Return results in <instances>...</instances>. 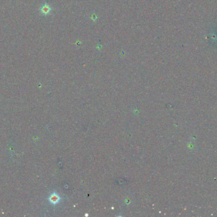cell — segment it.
<instances>
[{
    "instance_id": "cell-1",
    "label": "cell",
    "mask_w": 217,
    "mask_h": 217,
    "mask_svg": "<svg viewBox=\"0 0 217 217\" xmlns=\"http://www.w3.org/2000/svg\"><path fill=\"white\" fill-rule=\"evenodd\" d=\"M60 200V196H58V194L55 192L52 193L49 197V201L53 204H57V203L59 202Z\"/></svg>"
},
{
    "instance_id": "cell-2",
    "label": "cell",
    "mask_w": 217,
    "mask_h": 217,
    "mask_svg": "<svg viewBox=\"0 0 217 217\" xmlns=\"http://www.w3.org/2000/svg\"><path fill=\"white\" fill-rule=\"evenodd\" d=\"M50 12H51V8L47 4H44L42 5L40 8V12L42 15H48Z\"/></svg>"
}]
</instances>
